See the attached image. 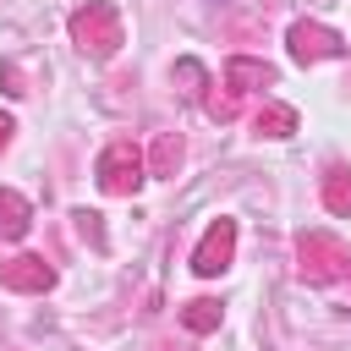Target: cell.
I'll return each mask as SVG.
<instances>
[{"instance_id": "13", "label": "cell", "mask_w": 351, "mask_h": 351, "mask_svg": "<svg viewBox=\"0 0 351 351\" xmlns=\"http://www.w3.org/2000/svg\"><path fill=\"white\" fill-rule=\"evenodd\" d=\"M0 82H5V93H27V88H22V71H16V66H11V60H5V66H0Z\"/></svg>"}, {"instance_id": "9", "label": "cell", "mask_w": 351, "mask_h": 351, "mask_svg": "<svg viewBox=\"0 0 351 351\" xmlns=\"http://www.w3.org/2000/svg\"><path fill=\"white\" fill-rule=\"evenodd\" d=\"M252 126H258L263 137H285V132H296V110H291V104H263V110L252 115Z\"/></svg>"}, {"instance_id": "8", "label": "cell", "mask_w": 351, "mask_h": 351, "mask_svg": "<svg viewBox=\"0 0 351 351\" xmlns=\"http://www.w3.org/2000/svg\"><path fill=\"white\" fill-rule=\"evenodd\" d=\"M27 230V197L0 186V236H22Z\"/></svg>"}, {"instance_id": "11", "label": "cell", "mask_w": 351, "mask_h": 351, "mask_svg": "<svg viewBox=\"0 0 351 351\" xmlns=\"http://www.w3.org/2000/svg\"><path fill=\"white\" fill-rule=\"evenodd\" d=\"M181 324H186V329H197V335H208V329H219V302H208V296H197V302H186V307H181Z\"/></svg>"}, {"instance_id": "10", "label": "cell", "mask_w": 351, "mask_h": 351, "mask_svg": "<svg viewBox=\"0 0 351 351\" xmlns=\"http://www.w3.org/2000/svg\"><path fill=\"white\" fill-rule=\"evenodd\" d=\"M324 203H329V214H351V170H329L324 176Z\"/></svg>"}, {"instance_id": "2", "label": "cell", "mask_w": 351, "mask_h": 351, "mask_svg": "<svg viewBox=\"0 0 351 351\" xmlns=\"http://www.w3.org/2000/svg\"><path fill=\"white\" fill-rule=\"evenodd\" d=\"M346 269H351V247H346L340 236H324V230H307V236H302V280L329 285V280H340Z\"/></svg>"}, {"instance_id": "4", "label": "cell", "mask_w": 351, "mask_h": 351, "mask_svg": "<svg viewBox=\"0 0 351 351\" xmlns=\"http://www.w3.org/2000/svg\"><path fill=\"white\" fill-rule=\"evenodd\" d=\"M230 247H236V219H214L208 236H203L197 252H192V269H197V274H219V269L230 263Z\"/></svg>"}, {"instance_id": "14", "label": "cell", "mask_w": 351, "mask_h": 351, "mask_svg": "<svg viewBox=\"0 0 351 351\" xmlns=\"http://www.w3.org/2000/svg\"><path fill=\"white\" fill-rule=\"evenodd\" d=\"M11 143V115H0V148Z\"/></svg>"}, {"instance_id": "7", "label": "cell", "mask_w": 351, "mask_h": 351, "mask_svg": "<svg viewBox=\"0 0 351 351\" xmlns=\"http://www.w3.org/2000/svg\"><path fill=\"white\" fill-rule=\"evenodd\" d=\"M274 82V71L263 66V60H230L225 66V88L230 93H258V88H269Z\"/></svg>"}, {"instance_id": "5", "label": "cell", "mask_w": 351, "mask_h": 351, "mask_svg": "<svg viewBox=\"0 0 351 351\" xmlns=\"http://www.w3.org/2000/svg\"><path fill=\"white\" fill-rule=\"evenodd\" d=\"M49 280H55V269H49L44 258H33V252L0 263V285H5V291H49Z\"/></svg>"}, {"instance_id": "1", "label": "cell", "mask_w": 351, "mask_h": 351, "mask_svg": "<svg viewBox=\"0 0 351 351\" xmlns=\"http://www.w3.org/2000/svg\"><path fill=\"white\" fill-rule=\"evenodd\" d=\"M71 38L88 49V55H115L121 49V16H115V5H104V0H88L77 16H71Z\"/></svg>"}, {"instance_id": "12", "label": "cell", "mask_w": 351, "mask_h": 351, "mask_svg": "<svg viewBox=\"0 0 351 351\" xmlns=\"http://www.w3.org/2000/svg\"><path fill=\"white\" fill-rule=\"evenodd\" d=\"M176 159H181V137H176V132H165V137L154 143V154H148V176H170V170H176Z\"/></svg>"}, {"instance_id": "6", "label": "cell", "mask_w": 351, "mask_h": 351, "mask_svg": "<svg viewBox=\"0 0 351 351\" xmlns=\"http://www.w3.org/2000/svg\"><path fill=\"white\" fill-rule=\"evenodd\" d=\"M291 55H296V60L340 55V33H329V27H318V22H296V27H291Z\"/></svg>"}, {"instance_id": "3", "label": "cell", "mask_w": 351, "mask_h": 351, "mask_svg": "<svg viewBox=\"0 0 351 351\" xmlns=\"http://www.w3.org/2000/svg\"><path fill=\"white\" fill-rule=\"evenodd\" d=\"M143 154H137V143H110L104 148V159H99V186L110 192V197H126L137 181H143Z\"/></svg>"}]
</instances>
